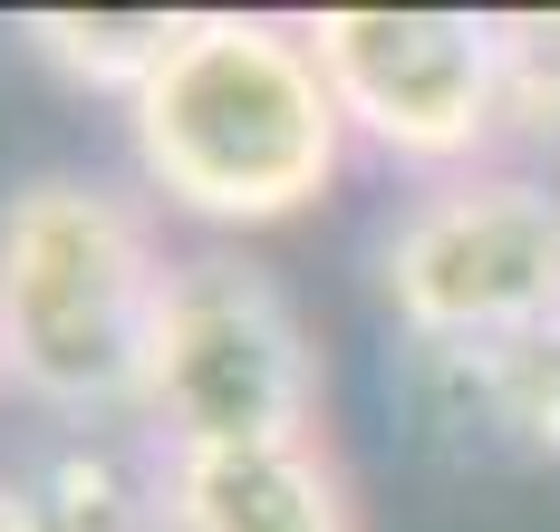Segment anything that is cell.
Returning a JSON list of instances; mask_svg holds the SVG:
<instances>
[{"mask_svg":"<svg viewBox=\"0 0 560 532\" xmlns=\"http://www.w3.org/2000/svg\"><path fill=\"white\" fill-rule=\"evenodd\" d=\"M126 146L145 194H165V213L213 233H271L338 184L358 136L338 117L300 20L194 10L184 49L126 107Z\"/></svg>","mask_w":560,"mask_h":532,"instance_id":"1","label":"cell"},{"mask_svg":"<svg viewBox=\"0 0 560 532\" xmlns=\"http://www.w3.org/2000/svg\"><path fill=\"white\" fill-rule=\"evenodd\" d=\"M165 271L145 194L107 175H30L0 194V388L58 416L136 407Z\"/></svg>","mask_w":560,"mask_h":532,"instance_id":"2","label":"cell"},{"mask_svg":"<svg viewBox=\"0 0 560 532\" xmlns=\"http://www.w3.org/2000/svg\"><path fill=\"white\" fill-rule=\"evenodd\" d=\"M377 300L435 358H503L560 320V184L541 165H464L416 184L377 233Z\"/></svg>","mask_w":560,"mask_h":532,"instance_id":"3","label":"cell"},{"mask_svg":"<svg viewBox=\"0 0 560 532\" xmlns=\"http://www.w3.org/2000/svg\"><path fill=\"white\" fill-rule=\"evenodd\" d=\"M319 397H329L319 339L261 262L184 252L165 271L155 329H145V378H136V407L155 416L165 455L319 436Z\"/></svg>","mask_w":560,"mask_h":532,"instance_id":"4","label":"cell"},{"mask_svg":"<svg viewBox=\"0 0 560 532\" xmlns=\"http://www.w3.org/2000/svg\"><path fill=\"white\" fill-rule=\"evenodd\" d=\"M310 59L368 155L464 175L503 146V10H310Z\"/></svg>","mask_w":560,"mask_h":532,"instance_id":"5","label":"cell"},{"mask_svg":"<svg viewBox=\"0 0 560 532\" xmlns=\"http://www.w3.org/2000/svg\"><path fill=\"white\" fill-rule=\"evenodd\" d=\"M155 532H358V484L329 436L194 446L155 474Z\"/></svg>","mask_w":560,"mask_h":532,"instance_id":"6","label":"cell"},{"mask_svg":"<svg viewBox=\"0 0 560 532\" xmlns=\"http://www.w3.org/2000/svg\"><path fill=\"white\" fill-rule=\"evenodd\" d=\"M184 30H194V10H30L20 20L30 59L49 78L88 88V97H116V107H136L155 88V68L184 49Z\"/></svg>","mask_w":560,"mask_h":532,"instance_id":"7","label":"cell"},{"mask_svg":"<svg viewBox=\"0 0 560 532\" xmlns=\"http://www.w3.org/2000/svg\"><path fill=\"white\" fill-rule=\"evenodd\" d=\"M503 136L560 146V10H503Z\"/></svg>","mask_w":560,"mask_h":532,"instance_id":"8","label":"cell"},{"mask_svg":"<svg viewBox=\"0 0 560 532\" xmlns=\"http://www.w3.org/2000/svg\"><path fill=\"white\" fill-rule=\"evenodd\" d=\"M483 397L503 407L512 436H532L541 455H560V320L541 339H522V349L483 358Z\"/></svg>","mask_w":560,"mask_h":532,"instance_id":"9","label":"cell"}]
</instances>
